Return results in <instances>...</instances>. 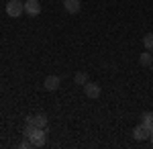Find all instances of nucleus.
<instances>
[{"label": "nucleus", "mask_w": 153, "mask_h": 149, "mask_svg": "<svg viewBox=\"0 0 153 149\" xmlns=\"http://www.w3.org/2000/svg\"><path fill=\"white\" fill-rule=\"evenodd\" d=\"M47 133H49V127H45V129H37L35 133L29 137V141H31V145L33 147H43L45 143H47Z\"/></svg>", "instance_id": "1"}, {"label": "nucleus", "mask_w": 153, "mask_h": 149, "mask_svg": "<svg viewBox=\"0 0 153 149\" xmlns=\"http://www.w3.org/2000/svg\"><path fill=\"white\" fill-rule=\"evenodd\" d=\"M23 12H25V2L23 0H10V2L6 4V14L12 16V19L21 16Z\"/></svg>", "instance_id": "2"}, {"label": "nucleus", "mask_w": 153, "mask_h": 149, "mask_svg": "<svg viewBox=\"0 0 153 149\" xmlns=\"http://www.w3.org/2000/svg\"><path fill=\"white\" fill-rule=\"evenodd\" d=\"M149 135H151V131L143 125V123L133 129V139H137V141H147V139H149Z\"/></svg>", "instance_id": "3"}, {"label": "nucleus", "mask_w": 153, "mask_h": 149, "mask_svg": "<svg viewBox=\"0 0 153 149\" xmlns=\"http://www.w3.org/2000/svg\"><path fill=\"white\" fill-rule=\"evenodd\" d=\"M43 86H45V90L55 92L59 86H61V78H59V76H55V74H51V76H47V78H45Z\"/></svg>", "instance_id": "4"}, {"label": "nucleus", "mask_w": 153, "mask_h": 149, "mask_svg": "<svg viewBox=\"0 0 153 149\" xmlns=\"http://www.w3.org/2000/svg\"><path fill=\"white\" fill-rule=\"evenodd\" d=\"M100 90H102V88H100L98 84H94V82H90V80L84 84V92H86L88 98H98V96H100Z\"/></svg>", "instance_id": "5"}, {"label": "nucleus", "mask_w": 153, "mask_h": 149, "mask_svg": "<svg viewBox=\"0 0 153 149\" xmlns=\"http://www.w3.org/2000/svg\"><path fill=\"white\" fill-rule=\"evenodd\" d=\"M25 12L29 16H37L41 12V6H39V0H25Z\"/></svg>", "instance_id": "6"}, {"label": "nucleus", "mask_w": 153, "mask_h": 149, "mask_svg": "<svg viewBox=\"0 0 153 149\" xmlns=\"http://www.w3.org/2000/svg\"><path fill=\"white\" fill-rule=\"evenodd\" d=\"M63 8L70 14H78L82 10V4H80V0H63Z\"/></svg>", "instance_id": "7"}, {"label": "nucleus", "mask_w": 153, "mask_h": 149, "mask_svg": "<svg viewBox=\"0 0 153 149\" xmlns=\"http://www.w3.org/2000/svg\"><path fill=\"white\" fill-rule=\"evenodd\" d=\"M39 127L35 125V123H25V127H23V135H25V139H29L33 133H35Z\"/></svg>", "instance_id": "8"}, {"label": "nucleus", "mask_w": 153, "mask_h": 149, "mask_svg": "<svg viewBox=\"0 0 153 149\" xmlns=\"http://www.w3.org/2000/svg\"><path fill=\"white\" fill-rule=\"evenodd\" d=\"M33 121H35V125H37V127H41V129H45V127H47V116L43 115V112L35 115V116H33Z\"/></svg>", "instance_id": "9"}, {"label": "nucleus", "mask_w": 153, "mask_h": 149, "mask_svg": "<svg viewBox=\"0 0 153 149\" xmlns=\"http://www.w3.org/2000/svg\"><path fill=\"white\" fill-rule=\"evenodd\" d=\"M139 63H141V66H151V63H153L151 51H145V53H141V55H139Z\"/></svg>", "instance_id": "10"}, {"label": "nucleus", "mask_w": 153, "mask_h": 149, "mask_svg": "<svg viewBox=\"0 0 153 149\" xmlns=\"http://www.w3.org/2000/svg\"><path fill=\"white\" fill-rule=\"evenodd\" d=\"M74 80H76V84H80V86H84V84L88 82V74H86V72H76Z\"/></svg>", "instance_id": "11"}, {"label": "nucleus", "mask_w": 153, "mask_h": 149, "mask_svg": "<svg viewBox=\"0 0 153 149\" xmlns=\"http://www.w3.org/2000/svg\"><path fill=\"white\" fill-rule=\"evenodd\" d=\"M143 45H145L147 51H153V33H147L143 37Z\"/></svg>", "instance_id": "12"}, {"label": "nucleus", "mask_w": 153, "mask_h": 149, "mask_svg": "<svg viewBox=\"0 0 153 149\" xmlns=\"http://www.w3.org/2000/svg\"><path fill=\"white\" fill-rule=\"evenodd\" d=\"M143 125L147 127L149 131H153V115L151 112H145V115H143Z\"/></svg>", "instance_id": "13"}, {"label": "nucleus", "mask_w": 153, "mask_h": 149, "mask_svg": "<svg viewBox=\"0 0 153 149\" xmlns=\"http://www.w3.org/2000/svg\"><path fill=\"white\" fill-rule=\"evenodd\" d=\"M19 147H21V149H27V147H33V145H31V141H29V139H27V141H23V143H21V145H19Z\"/></svg>", "instance_id": "14"}, {"label": "nucleus", "mask_w": 153, "mask_h": 149, "mask_svg": "<svg viewBox=\"0 0 153 149\" xmlns=\"http://www.w3.org/2000/svg\"><path fill=\"white\" fill-rule=\"evenodd\" d=\"M149 141H151V143H153V131H151V135H149Z\"/></svg>", "instance_id": "15"}, {"label": "nucleus", "mask_w": 153, "mask_h": 149, "mask_svg": "<svg viewBox=\"0 0 153 149\" xmlns=\"http://www.w3.org/2000/svg\"><path fill=\"white\" fill-rule=\"evenodd\" d=\"M151 69H153V63H151Z\"/></svg>", "instance_id": "16"}]
</instances>
